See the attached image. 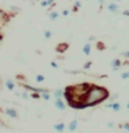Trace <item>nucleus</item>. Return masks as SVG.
Masks as SVG:
<instances>
[{
	"mask_svg": "<svg viewBox=\"0 0 129 133\" xmlns=\"http://www.w3.org/2000/svg\"><path fill=\"white\" fill-rule=\"evenodd\" d=\"M89 42H96V37L94 36H89Z\"/></svg>",
	"mask_w": 129,
	"mask_h": 133,
	"instance_id": "30",
	"label": "nucleus"
},
{
	"mask_svg": "<svg viewBox=\"0 0 129 133\" xmlns=\"http://www.w3.org/2000/svg\"><path fill=\"white\" fill-rule=\"evenodd\" d=\"M42 98H43V100H50L49 91H43V93H42Z\"/></svg>",
	"mask_w": 129,
	"mask_h": 133,
	"instance_id": "17",
	"label": "nucleus"
},
{
	"mask_svg": "<svg viewBox=\"0 0 129 133\" xmlns=\"http://www.w3.org/2000/svg\"><path fill=\"white\" fill-rule=\"evenodd\" d=\"M121 79H129V71H125V72H122L121 74Z\"/></svg>",
	"mask_w": 129,
	"mask_h": 133,
	"instance_id": "16",
	"label": "nucleus"
},
{
	"mask_svg": "<svg viewBox=\"0 0 129 133\" xmlns=\"http://www.w3.org/2000/svg\"><path fill=\"white\" fill-rule=\"evenodd\" d=\"M106 108H110V110L118 112V111H121V104L119 103H115V101H111V103L106 104Z\"/></svg>",
	"mask_w": 129,
	"mask_h": 133,
	"instance_id": "3",
	"label": "nucleus"
},
{
	"mask_svg": "<svg viewBox=\"0 0 129 133\" xmlns=\"http://www.w3.org/2000/svg\"><path fill=\"white\" fill-rule=\"evenodd\" d=\"M90 66H92V62L87 61V62H85V65H83V69L87 71V69H90Z\"/></svg>",
	"mask_w": 129,
	"mask_h": 133,
	"instance_id": "19",
	"label": "nucleus"
},
{
	"mask_svg": "<svg viewBox=\"0 0 129 133\" xmlns=\"http://www.w3.org/2000/svg\"><path fill=\"white\" fill-rule=\"evenodd\" d=\"M49 18H50V19H57V18H58V12H57V11H51V12L49 14Z\"/></svg>",
	"mask_w": 129,
	"mask_h": 133,
	"instance_id": "13",
	"label": "nucleus"
},
{
	"mask_svg": "<svg viewBox=\"0 0 129 133\" xmlns=\"http://www.w3.org/2000/svg\"><path fill=\"white\" fill-rule=\"evenodd\" d=\"M6 114L8 116H11V118H18V114H17V111L14 110V108H7L6 110Z\"/></svg>",
	"mask_w": 129,
	"mask_h": 133,
	"instance_id": "8",
	"label": "nucleus"
},
{
	"mask_svg": "<svg viewBox=\"0 0 129 133\" xmlns=\"http://www.w3.org/2000/svg\"><path fill=\"white\" fill-rule=\"evenodd\" d=\"M0 123H2V119H0Z\"/></svg>",
	"mask_w": 129,
	"mask_h": 133,
	"instance_id": "37",
	"label": "nucleus"
},
{
	"mask_svg": "<svg viewBox=\"0 0 129 133\" xmlns=\"http://www.w3.org/2000/svg\"><path fill=\"white\" fill-rule=\"evenodd\" d=\"M67 74H72V75H76V74H79V71H65Z\"/></svg>",
	"mask_w": 129,
	"mask_h": 133,
	"instance_id": "25",
	"label": "nucleus"
},
{
	"mask_svg": "<svg viewBox=\"0 0 129 133\" xmlns=\"http://www.w3.org/2000/svg\"><path fill=\"white\" fill-rule=\"evenodd\" d=\"M126 108H128V110H129V103H128V104H126Z\"/></svg>",
	"mask_w": 129,
	"mask_h": 133,
	"instance_id": "34",
	"label": "nucleus"
},
{
	"mask_svg": "<svg viewBox=\"0 0 129 133\" xmlns=\"http://www.w3.org/2000/svg\"><path fill=\"white\" fill-rule=\"evenodd\" d=\"M110 98V91L103 86H97V85H92L89 91L86 93V96L83 97V105L85 108H90V107H96L99 104H101L103 101Z\"/></svg>",
	"mask_w": 129,
	"mask_h": 133,
	"instance_id": "1",
	"label": "nucleus"
},
{
	"mask_svg": "<svg viewBox=\"0 0 129 133\" xmlns=\"http://www.w3.org/2000/svg\"><path fill=\"white\" fill-rule=\"evenodd\" d=\"M6 87L8 90H14V82L10 81V79H7V81H6Z\"/></svg>",
	"mask_w": 129,
	"mask_h": 133,
	"instance_id": "12",
	"label": "nucleus"
},
{
	"mask_svg": "<svg viewBox=\"0 0 129 133\" xmlns=\"http://www.w3.org/2000/svg\"><path fill=\"white\" fill-rule=\"evenodd\" d=\"M110 66L112 68V71H119V68L122 66V61L118 60V58H114V60L110 62Z\"/></svg>",
	"mask_w": 129,
	"mask_h": 133,
	"instance_id": "2",
	"label": "nucleus"
},
{
	"mask_svg": "<svg viewBox=\"0 0 129 133\" xmlns=\"http://www.w3.org/2000/svg\"><path fill=\"white\" fill-rule=\"evenodd\" d=\"M2 39H3V36H2V35H0V40H2Z\"/></svg>",
	"mask_w": 129,
	"mask_h": 133,
	"instance_id": "35",
	"label": "nucleus"
},
{
	"mask_svg": "<svg viewBox=\"0 0 129 133\" xmlns=\"http://www.w3.org/2000/svg\"><path fill=\"white\" fill-rule=\"evenodd\" d=\"M107 128L112 129V128H114V123H112V122H108V123H107Z\"/></svg>",
	"mask_w": 129,
	"mask_h": 133,
	"instance_id": "28",
	"label": "nucleus"
},
{
	"mask_svg": "<svg viewBox=\"0 0 129 133\" xmlns=\"http://www.w3.org/2000/svg\"><path fill=\"white\" fill-rule=\"evenodd\" d=\"M10 8H11L12 11H20V8H18V7H14V6H11Z\"/></svg>",
	"mask_w": 129,
	"mask_h": 133,
	"instance_id": "29",
	"label": "nucleus"
},
{
	"mask_svg": "<svg viewBox=\"0 0 129 133\" xmlns=\"http://www.w3.org/2000/svg\"><path fill=\"white\" fill-rule=\"evenodd\" d=\"M53 94H54V97H56V98H62V97H64V90H62V89H56L53 91Z\"/></svg>",
	"mask_w": 129,
	"mask_h": 133,
	"instance_id": "9",
	"label": "nucleus"
},
{
	"mask_svg": "<svg viewBox=\"0 0 129 133\" xmlns=\"http://www.w3.org/2000/svg\"><path fill=\"white\" fill-rule=\"evenodd\" d=\"M82 51H83L85 56H90V53H92V42H87V43L83 44Z\"/></svg>",
	"mask_w": 129,
	"mask_h": 133,
	"instance_id": "5",
	"label": "nucleus"
},
{
	"mask_svg": "<svg viewBox=\"0 0 129 133\" xmlns=\"http://www.w3.org/2000/svg\"><path fill=\"white\" fill-rule=\"evenodd\" d=\"M121 128L125 129V130H129V123H121Z\"/></svg>",
	"mask_w": 129,
	"mask_h": 133,
	"instance_id": "23",
	"label": "nucleus"
},
{
	"mask_svg": "<svg viewBox=\"0 0 129 133\" xmlns=\"http://www.w3.org/2000/svg\"><path fill=\"white\" fill-rule=\"evenodd\" d=\"M81 6H82V3L79 2V0H76V2H75V4H74V8H72V10H74V11H78V8L81 7Z\"/></svg>",
	"mask_w": 129,
	"mask_h": 133,
	"instance_id": "15",
	"label": "nucleus"
},
{
	"mask_svg": "<svg viewBox=\"0 0 129 133\" xmlns=\"http://www.w3.org/2000/svg\"><path fill=\"white\" fill-rule=\"evenodd\" d=\"M97 3L100 4V6H103V4H104V0H97Z\"/></svg>",
	"mask_w": 129,
	"mask_h": 133,
	"instance_id": "33",
	"label": "nucleus"
},
{
	"mask_svg": "<svg viewBox=\"0 0 129 133\" xmlns=\"http://www.w3.org/2000/svg\"><path fill=\"white\" fill-rule=\"evenodd\" d=\"M68 14H69V11H68V10H64V11H62V15H64V17H65V15H68Z\"/></svg>",
	"mask_w": 129,
	"mask_h": 133,
	"instance_id": "31",
	"label": "nucleus"
},
{
	"mask_svg": "<svg viewBox=\"0 0 129 133\" xmlns=\"http://www.w3.org/2000/svg\"><path fill=\"white\" fill-rule=\"evenodd\" d=\"M115 2H121V0H115Z\"/></svg>",
	"mask_w": 129,
	"mask_h": 133,
	"instance_id": "36",
	"label": "nucleus"
},
{
	"mask_svg": "<svg viewBox=\"0 0 129 133\" xmlns=\"http://www.w3.org/2000/svg\"><path fill=\"white\" fill-rule=\"evenodd\" d=\"M118 97H119V96L117 94V93H115V94H112V96H111V101H114V100H117Z\"/></svg>",
	"mask_w": 129,
	"mask_h": 133,
	"instance_id": "26",
	"label": "nucleus"
},
{
	"mask_svg": "<svg viewBox=\"0 0 129 133\" xmlns=\"http://www.w3.org/2000/svg\"><path fill=\"white\" fill-rule=\"evenodd\" d=\"M50 65H51L53 68H58V64H57L56 61H51V62H50Z\"/></svg>",
	"mask_w": 129,
	"mask_h": 133,
	"instance_id": "24",
	"label": "nucleus"
},
{
	"mask_svg": "<svg viewBox=\"0 0 129 133\" xmlns=\"http://www.w3.org/2000/svg\"><path fill=\"white\" fill-rule=\"evenodd\" d=\"M68 47H69L68 43H60V44L56 47V51H57V53H65L67 50H68Z\"/></svg>",
	"mask_w": 129,
	"mask_h": 133,
	"instance_id": "6",
	"label": "nucleus"
},
{
	"mask_svg": "<svg viewBox=\"0 0 129 133\" xmlns=\"http://www.w3.org/2000/svg\"><path fill=\"white\" fill-rule=\"evenodd\" d=\"M121 56H122L125 60H129V50H126V51H122V53H121Z\"/></svg>",
	"mask_w": 129,
	"mask_h": 133,
	"instance_id": "18",
	"label": "nucleus"
},
{
	"mask_svg": "<svg viewBox=\"0 0 129 133\" xmlns=\"http://www.w3.org/2000/svg\"><path fill=\"white\" fill-rule=\"evenodd\" d=\"M36 82H43L44 81V76H43V75H36Z\"/></svg>",
	"mask_w": 129,
	"mask_h": 133,
	"instance_id": "21",
	"label": "nucleus"
},
{
	"mask_svg": "<svg viewBox=\"0 0 129 133\" xmlns=\"http://www.w3.org/2000/svg\"><path fill=\"white\" fill-rule=\"evenodd\" d=\"M53 129H54V130H57V132H64V130H65V125L62 123V122L56 123V125L53 126Z\"/></svg>",
	"mask_w": 129,
	"mask_h": 133,
	"instance_id": "10",
	"label": "nucleus"
},
{
	"mask_svg": "<svg viewBox=\"0 0 129 133\" xmlns=\"http://www.w3.org/2000/svg\"><path fill=\"white\" fill-rule=\"evenodd\" d=\"M42 7H46V6H51V4H54L53 0H44V2H42Z\"/></svg>",
	"mask_w": 129,
	"mask_h": 133,
	"instance_id": "14",
	"label": "nucleus"
},
{
	"mask_svg": "<svg viewBox=\"0 0 129 133\" xmlns=\"http://www.w3.org/2000/svg\"><path fill=\"white\" fill-rule=\"evenodd\" d=\"M44 37H46V39H50V37H51V32H50V31H46V32H44Z\"/></svg>",
	"mask_w": 129,
	"mask_h": 133,
	"instance_id": "22",
	"label": "nucleus"
},
{
	"mask_svg": "<svg viewBox=\"0 0 129 133\" xmlns=\"http://www.w3.org/2000/svg\"><path fill=\"white\" fill-rule=\"evenodd\" d=\"M54 105H56L60 111L65 110V103H64V100H62V98H56V100H54Z\"/></svg>",
	"mask_w": 129,
	"mask_h": 133,
	"instance_id": "4",
	"label": "nucleus"
},
{
	"mask_svg": "<svg viewBox=\"0 0 129 133\" xmlns=\"http://www.w3.org/2000/svg\"><path fill=\"white\" fill-rule=\"evenodd\" d=\"M108 11L117 12V11H118V6H117L115 3H110V4H108Z\"/></svg>",
	"mask_w": 129,
	"mask_h": 133,
	"instance_id": "11",
	"label": "nucleus"
},
{
	"mask_svg": "<svg viewBox=\"0 0 129 133\" xmlns=\"http://www.w3.org/2000/svg\"><path fill=\"white\" fill-rule=\"evenodd\" d=\"M76 129H78V121L76 119L71 121L69 125H68V130L69 132H74V130H76Z\"/></svg>",
	"mask_w": 129,
	"mask_h": 133,
	"instance_id": "7",
	"label": "nucleus"
},
{
	"mask_svg": "<svg viewBox=\"0 0 129 133\" xmlns=\"http://www.w3.org/2000/svg\"><path fill=\"white\" fill-rule=\"evenodd\" d=\"M97 49L99 50H104V49H106V46H104L103 42H97Z\"/></svg>",
	"mask_w": 129,
	"mask_h": 133,
	"instance_id": "20",
	"label": "nucleus"
},
{
	"mask_svg": "<svg viewBox=\"0 0 129 133\" xmlns=\"http://www.w3.org/2000/svg\"><path fill=\"white\" fill-rule=\"evenodd\" d=\"M20 96H21L22 98H28V93H27V91H24V93H21Z\"/></svg>",
	"mask_w": 129,
	"mask_h": 133,
	"instance_id": "27",
	"label": "nucleus"
},
{
	"mask_svg": "<svg viewBox=\"0 0 129 133\" xmlns=\"http://www.w3.org/2000/svg\"><path fill=\"white\" fill-rule=\"evenodd\" d=\"M122 14H124V15H126V17H129V10H125Z\"/></svg>",
	"mask_w": 129,
	"mask_h": 133,
	"instance_id": "32",
	"label": "nucleus"
}]
</instances>
